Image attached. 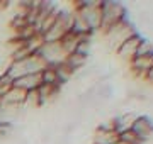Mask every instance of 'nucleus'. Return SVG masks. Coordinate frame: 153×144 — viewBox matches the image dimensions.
Returning a JSON list of instances; mask_svg holds the SVG:
<instances>
[{
    "label": "nucleus",
    "mask_w": 153,
    "mask_h": 144,
    "mask_svg": "<svg viewBox=\"0 0 153 144\" xmlns=\"http://www.w3.org/2000/svg\"><path fill=\"white\" fill-rule=\"evenodd\" d=\"M124 14H126V10L121 4H117V2H104L102 4V24H100L102 34L105 31H109L117 22L124 21L126 19Z\"/></svg>",
    "instance_id": "obj_1"
},
{
    "label": "nucleus",
    "mask_w": 153,
    "mask_h": 144,
    "mask_svg": "<svg viewBox=\"0 0 153 144\" xmlns=\"http://www.w3.org/2000/svg\"><path fill=\"white\" fill-rule=\"evenodd\" d=\"M141 41H143L141 36H140V34H134L133 37L124 41V43L117 48V54H119L121 58H124V60L131 61L133 58L136 56V51H138V48H140V43H141Z\"/></svg>",
    "instance_id": "obj_2"
},
{
    "label": "nucleus",
    "mask_w": 153,
    "mask_h": 144,
    "mask_svg": "<svg viewBox=\"0 0 153 144\" xmlns=\"http://www.w3.org/2000/svg\"><path fill=\"white\" fill-rule=\"evenodd\" d=\"M131 131L136 134L140 139H141L143 143H145V141H146V139L153 134V124H152V120H150L148 117L138 115L136 120H134V124H133Z\"/></svg>",
    "instance_id": "obj_3"
},
{
    "label": "nucleus",
    "mask_w": 153,
    "mask_h": 144,
    "mask_svg": "<svg viewBox=\"0 0 153 144\" xmlns=\"http://www.w3.org/2000/svg\"><path fill=\"white\" fill-rule=\"evenodd\" d=\"M41 83H43L41 73H33V75H26V76H21L17 80H14L12 85L21 90H26V92H33V90H38Z\"/></svg>",
    "instance_id": "obj_4"
},
{
    "label": "nucleus",
    "mask_w": 153,
    "mask_h": 144,
    "mask_svg": "<svg viewBox=\"0 0 153 144\" xmlns=\"http://www.w3.org/2000/svg\"><path fill=\"white\" fill-rule=\"evenodd\" d=\"M60 88L61 85H55V83H41L39 85V88L36 90L39 95V102H41V105L46 104V102H51V100H55L58 95H60Z\"/></svg>",
    "instance_id": "obj_5"
},
{
    "label": "nucleus",
    "mask_w": 153,
    "mask_h": 144,
    "mask_svg": "<svg viewBox=\"0 0 153 144\" xmlns=\"http://www.w3.org/2000/svg\"><path fill=\"white\" fill-rule=\"evenodd\" d=\"M119 141V132L109 131L104 126H100L95 132V144H116Z\"/></svg>",
    "instance_id": "obj_6"
},
{
    "label": "nucleus",
    "mask_w": 153,
    "mask_h": 144,
    "mask_svg": "<svg viewBox=\"0 0 153 144\" xmlns=\"http://www.w3.org/2000/svg\"><path fill=\"white\" fill-rule=\"evenodd\" d=\"M145 82H148V83H152V85H153V68L146 73V75H145Z\"/></svg>",
    "instance_id": "obj_7"
}]
</instances>
